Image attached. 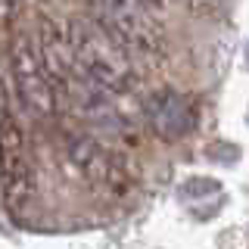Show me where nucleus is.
Returning <instances> with one entry per match:
<instances>
[{
    "label": "nucleus",
    "instance_id": "7ed1b4c3",
    "mask_svg": "<svg viewBox=\"0 0 249 249\" xmlns=\"http://www.w3.org/2000/svg\"><path fill=\"white\" fill-rule=\"evenodd\" d=\"M37 56L50 81L56 109H88L97 103V97H103L93 84L88 81V75L81 72V66L75 62V53L69 47L66 28L59 22L44 19L41 22V37H37Z\"/></svg>",
    "mask_w": 249,
    "mask_h": 249
},
{
    "label": "nucleus",
    "instance_id": "423d86ee",
    "mask_svg": "<svg viewBox=\"0 0 249 249\" xmlns=\"http://www.w3.org/2000/svg\"><path fill=\"white\" fill-rule=\"evenodd\" d=\"M10 66H13V81H16L19 97H22V106L28 112L41 115V119H53L59 109H56V100H53L50 81H47V72L41 66V56H37V47L22 31L13 37Z\"/></svg>",
    "mask_w": 249,
    "mask_h": 249
},
{
    "label": "nucleus",
    "instance_id": "39448f33",
    "mask_svg": "<svg viewBox=\"0 0 249 249\" xmlns=\"http://www.w3.org/2000/svg\"><path fill=\"white\" fill-rule=\"evenodd\" d=\"M69 159L75 162V168L88 178L93 190L106 193V196H124L134 187V168L131 159H124L122 153L109 150V146L97 143L90 137H78L69 143Z\"/></svg>",
    "mask_w": 249,
    "mask_h": 249
},
{
    "label": "nucleus",
    "instance_id": "6e6552de",
    "mask_svg": "<svg viewBox=\"0 0 249 249\" xmlns=\"http://www.w3.org/2000/svg\"><path fill=\"white\" fill-rule=\"evenodd\" d=\"M140 6H143L146 13H153V10H162V6H165V0H137Z\"/></svg>",
    "mask_w": 249,
    "mask_h": 249
},
{
    "label": "nucleus",
    "instance_id": "f257e3e1",
    "mask_svg": "<svg viewBox=\"0 0 249 249\" xmlns=\"http://www.w3.org/2000/svg\"><path fill=\"white\" fill-rule=\"evenodd\" d=\"M62 28L75 53V62L100 93L115 97L134 88V56L97 19H69Z\"/></svg>",
    "mask_w": 249,
    "mask_h": 249
},
{
    "label": "nucleus",
    "instance_id": "0eeeda50",
    "mask_svg": "<svg viewBox=\"0 0 249 249\" xmlns=\"http://www.w3.org/2000/svg\"><path fill=\"white\" fill-rule=\"evenodd\" d=\"M146 122H150V131L159 140H181L193 131L196 124V112L187 103V97H181L178 90H156L150 100H146Z\"/></svg>",
    "mask_w": 249,
    "mask_h": 249
},
{
    "label": "nucleus",
    "instance_id": "20e7f679",
    "mask_svg": "<svg viewBox=\"0 0 249 249\" xmlns=\"http://www.w3.org/2000/svg\"><path fill=\"white\" fill-rule=\"evenodd\" d=\"M97 10V22L119 41L131 56L159 59L165 44L162 31L156 28L153 16L137 3V0H90Z\"/></svg>",
    "mask_w": 249,
    "mask_h": 249
},
{
    "label": "nucleus",
    "instance_id": "f03ea898",
    "mask_svg": "<svg viewBox=\"0 0 249 249\" xmlns=\"http://www.w3.org/2000/svg\"><path fill=\"white\" fill-rule=\"evenodd\" d=\"M0 193L6 215L25 224L37 202V175L25 131L6 109L0 112Z\"/></svg>",
    "mask_w": 249,
    "mask_h": 249
}]
</instances>
